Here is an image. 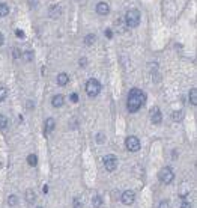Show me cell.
I'll list each match as a JSON object with an SVG mask.
<instances>
[{"instance_id":"3","label":"cell","mask_w":197,"mask_h":208,"mask_svg":"<svg viewBox=\"0 0 197 208\" xmlns=\"http://www.w3.org/2000/svg\"><path fill=\"white\" fill-rule=\"evenodd\" d=\"M86 92H87L89 97H97L99 92H101V83H99L97 79L87 80V83H86Z\"/></svg>"},{"instance_id":"15","label":"cell","mask_w":197,"mask_h":208,"mask_svg":"<svg viewBox=\"0 0 197 208\" xmlns=\"http://www.w3.org/2000/svg\"><path fill=\"white\" fill-rule=\"evenodd\" d=\"M26 201H27L29 204H33V202L36 201V193H35L32 189H29L27 192H26Z\"/></svg>"},{"instance_id":"25","label":"cell","mask_w":197,"mask_h":208,"mask_svg":"<svg viewBox=\"0 0 197 208\" xmlns=\"http://www.w3.org/2000/svg\"><path fill=\"white\" fill-rule=\"evenodd\" d=\"M97 142H98L99 145H102V143L105 142V136H104V133H98V134H97Z\"/></svg>"},{"instance_id":"7","label":"cell","mask_w":197,"mask_h":208,"mask_svg":"<svg viewBox=\"0 0 197 208\" xmlns=\"http://www.w3.org/2000/svg\"><path fill=\"white\" fill-rule=\"evenodd\" d=\"M134 201H136V193H134L132 190H125V192L122 193V202H124L125 205H131Z\"/></svg>"},{"instance_id":"33","label":"cell","mask_w":197,"mask_h":208,"mask_svg":"<svg viewBox=\"0 0 197 208\" xmlns=\"http://www.w3.org/2000/svg\"><path fill=\"white\" fill-rule=\"evenodd\" d=\"M71 101L77 103V101H78V95H77V94H72V95H71Z\"/></svg>"},{"instance_id":"18","label":"cell","mask_w":197,"mask_h":208,"mask_svg":"<svg viewBox=\"0 0 197 208\" xmlns=\"http://www.w3.org/2000/svg\"><path fill=\"white\" fill-rule=\"evenodd\" d=\"M101 205H102V199H101V196H93V198H92V207L99 208Z\"/></svg>"},{"instance_id":"34","label":"cell","mask_w":197,"mask_h":208,"mask_svg":"<svg viewBox=\"0 0 197 208\" xmlns=\"http://www.w3.org/2000/svg\"><path fill=\"white\" fill-rule=\"evenodd\" d=\"M105 35H107V38H112V36H113L112 30H110V29H107V30H105Z\"/></svg>"},{"instance_id":"2","label":"cell","mask_w":197,"mask_h":208,"mask_svg":"<svg viewBox=\"0 0 197 208\" xmlns=\"http://www.w3.org/2000/svg\"><path fill=\"white\" fill-rule=\"evenodd\" d=\"M125 24L128 27H137L140 24V12L137 9H129L125 14Z\"/></svg>"},{"instance_id":"9","label":"cell","mask_w":197,"mask_h":208,"mask_svg":"<svg viewBox=\"0 0 197 208\" xmlns=\"http://www.w3.org/2000/svg\"><path fill=\"white\" fill-rule=\"evenodd\" d=\"M97 12L99 15H107L110 12V6L105 3V2H99L98 5H97Z\"/></svg>"},{"instance_id":"13","label":"cell","mask_w":197,"mask_h":208,"mask_svg":"<svg viewBox=\"0 0 197 208\" xmlns=\"http://www.w3.org/2000/svg\"><path fill=\"white\" fill-rule=\"evenodd\" d=\"M63 103H65V98L63 95H54V97L51 98V104H53V107H62L63 106Z\"/></svg>"},{"instance_id":"21","label":"cell","mask_w":197,"mask_h":208,"mask_svg":"<svg viewBox=\"0 0 197 208\" xmlns=\"http://www.w3.org/2000/svg\"><path fill=\"white\" fill-rule=\"evenodd\" d=\"M17 204H18V198H17L15 194H11V196L8 198V205H9V207H15Z\"/></svg>"},{"instance_id":"35","label":"cell","mask_w":197,"mask_h":208,"mask_svg":"<svg viewBox=\"0 0 197 208\" xmlns=\"http://www.w3.org/2000/svg\"><path fill=\"white\" fill-rule=\"evenodd\" d=\"M3 42H5V38H3V35H2V32H0V47L3 45Z\"/></svg>"},{"instance_id":"20","label":"cell","mask_w":197,"mask_h":208,"mask_svg":"<svg viewBox=\"0 0 197 208\" xmlns=\"http://www.w3.org/2000/svg\"><path fill=\"white\" fill-rule=\"evenodd\" d=\"M95 41H97V36H95L93 33L87 35V36L85 38V44H86V45H92V44H93Z\"/></svg>"},{"instance_id":"6","label":"cell","mask_w":197,"mask_h":208,"mask_svg":"<svg viewBox=\"0 0 197 208\" xmlns=\"http://www.w3.org/2000/svg\"><path fill=\"white\" fill-rule=\"evenodd\" d=\"M104 167H105V170H108V172L116 170V169H117V158H116L114 155H105V157H104Z\"/></svg>"},{"instance_id":"1","label":"cell","mask_w":197,"mask_h":208,"mask_svg":"<svg viewBox=\"0 0 197 208\" xmlns=\"http://www.w3.org/2000/svg\"><path fill=\"white\" fill-rule=\"evenodd\" d=\"M146 101V95L143 94V91L137 89V88H132L128 94V100H127V107L131 113H136L141 109V106L144 104Z\"/></svg>"},{"instance_id":"32","label":"cell","mask_w":197,"mask_h":208,"mask_svg":"<svg viewBox=\"0 0 197 208\" xmlns=\"http://www.w3.org/2000/svg\"><path fill=\"white\" fill-rule=\"evenodd\" d=\"M181 208H191V204L188 201H183L182 204H181Z\"/></svg>"},{"instance_id":"16","label":"cell","mask_w":197,"mask_h":208,"mask_svg":"<svg viewBox=\"0 0 197 208\" xmlns=\"http://www.w3.org/2000/svg\"><path fill=\"white\" fill-rule=\"evenodd\" d=\"M182 118H183V112L182 110H178V112H173V113H171V119H173L175 122L182 121Z\"/></svg>"},{"instance_id":"24","label":"cell","mask_w":197,"mask_h":208,"mask_svg":"<svg viewBox=\"0 0 197 208\" xmlns=\"http://www.w3.org/2000/svg\"><path fill=\"white\" fill-rule=\"evenodd\" d=\"M72 205H74V208H83V202H81L78 198H75V199L72 201Z\"/></svg>"},{"instance_id":"28","label":"cell","mask_w":197,"mask_h":208,"mask_svg":"<svg viewBox=\"0 0 197 208\" xmlns=\"http://www.w3.org/2000/svg\"><path fill=\"white\" fill-rule=\"evenodd\" d=\"M15 35H17L18 38H24V32H23L21 29H17V30H15Z\"/></svg>"},{"instance_id":"22","label":"cell","mask_w":197,"mask_h":208,"mask_svg":"<svg viewBox=\"0 0 197 208\" xmlns=\"http://www.w3.org/2000/svg\"><path fill=\"white\" fill-rule=\"evenodd\" d=\"M8 127V118L5 115H0V130H5Z\"/></svg>"},{"instance_id":"26","label":"cell","mask_w":197,"mask_h":208,"mask_svg":"<svg viewBox=\"0 0 197 208\" xmlns=\"http://www.w3.org/2000/svg\"><path fill=\"white\" fill-rule=\"evenodd\" d=\"M6 95H8V91L5 88H0V101H3L6 98Z\"/></svg>"},{"instance_id":"5","label":"cell","mask_w":197,"mask_h":208,"mask_svg":"<svg viewBox=\"0 0 197 208\" xmlns=\"http://www.w3.org/2000/svg\"><path fill=\"white\" fill-rule=\"evenodd\" d=\"M125 146L129 153H137L140 149V140L136 136H128L127 140H125Z\"/></svg>"},{"instance_id":"12","label":"cell","mask_w":197,"mask_h":208,"mask_svg":"<svg viewBox=\"0 0 197 208\" xmlns=\"http://www.w3.org/2000/svg\"><path fill=\"white\" fill-rule=\"evenodd\" d=\"M56 82L59 86H65V84L69 82V75L66 74V72H60V74H57V79Z\"/></svg>"},{"instance_id":"23","label":"cell","mask_w":197,"mask_h":208,"mask_svg":"<svg viewBox=\"0 0 197 208\" xmlns=\"http://www.w3.org/2000/svg\"><path fill=\"white\" fill-rule=\"evenodd\" d=\"M23 59L26 60V62H30V60H33V51H24L23 53Z\"/></svg>"},{"instance_id":"4","label":"cell","mask_w":197,"mask_h":208,"mask_svg":"<svg viewBox=\"0 0 197 208\" xmlns=\"http://www.w3.org/2000/svg\"><path fill=\"white\" fill-rule=\"evenodd\" d=\"M158 178L161 182H164V184H170L173 178H175V173H173V170H171V167H163L161 170H160V173H158Z\"/></svg>"},{"instance_id":"19","label":"cell","mask_w":197,"mask_h":208,"mask_svg":"<svg viewBox=\"0 0 197 208\" xmlns=\"http://www.w3.org/2000/svg\"><path fill=\"white\" fill-rule=\"evenodd\" d=\"M27 163L30 165V166H36V165H38V157H36L35 154L27 155Z\"/></svg>"},{"instance_id":"27","label":"cell","mask_w":197,"mask_h":208,"mask_svg":"<svg viewBox=\"0 0 197 208\" xmlns=\"http://www.w3.org/2000/svg\"><path fill=\"white\" fill-rule=\"evenodd\" d=\"M26 109H27V110L35 109V103H33V101H27V103H26Z\"/></svg>"},{"instance_id":"8","label":"cell","mask_w":197,"mask_h":208,"mask_svg":"<svg viewBox=\"0 0 197 208\" xmlns=\"http://www.w3.org/2000/svg\"><path fill=\"white\" fill-rule=\"evenodd\" d=\"M151 121L154 122V124H160L161 121H163V116H161V112H160V109L158 107H152L151 109Z\"/></svg>"},{"instance_id":"11","label":"cell","mask_w":197,"mask_h":208,"mask_svg":"<svg viewBox=\"0 0 197 208\" xmlns=\"http://www.w3.org/2000/svg\"><path fill=\"white\" fill-rule=\"evenodd\" d=\"M48 14H50L51 18H57L59 15L62 14V8H60L59 5H51L50 9H48Z\"/></svg>"},{"instance_id":"14","label":"cell","mask_w":197,"mask_h":208,"mask_svg":"<svg viewBox=\"0 0 197 208\" xmlns=\"http://www.w3.org/2000/svg\"><path fill=\"white\" fill-rule=\"evenodd\" d=\"M188 98H190V103H191L193 106H197V89L196 88H193V89L190 91Z\"/></svg>"},{"instance_id":"17","label":"cell","mask_w":197,"mask_h":208,"mask_svg":"<svg viewBox=\"0 0 197 208\" xmlns=\"http://www.w3.org/2000/svg\"><path fill=\"white\" fill-rule=\"evenodd\" d=\"M9 14V6L6 3H0V17H6Z\"/></svg>"},{"instance_id":"10","label":"cell","mask_w":197,"mask_h":208,"mask_svg":"<svg viewBox=\"0 0 197 208\" xmlns=\"http://www.w3.org/2000/svg\"><path fill=\"white\" fill-rule=\"evenodd\" d=\"M54 128H56V121H54L53 118H47V119H45V133H47V134H48V133H53Z\"/></svg>"},{"instance_id":"36","label":"cell","mask_w":197,"mask_h":208,"mask_svg":"<svg viewBox=\"0 0 197 208\" xmlns=\"http://www.w3.org/2000/svg\"><path fill=\"white\" fill-rule=\"evenodd\" d=\"M42 192H44V193H48V186H44V187H42Z\"/></svg>"},{"instance_id":"29","label":"cell","mask_w":197,"mask_h":208,"mask_svg":"<svg viewBox=\"0 0 197 208\" xmlns=\"http://www.w3.org/2000/svg\"><path fill=\"white\" fill-rule=\"evenodd\" d=\"M160 208H169V201H166V199L161 201L160 202Z\"/></svg>"},{"instance_id":"30","label":"cell","mask_w":197,"mask_h":208,"mask_svg":"<svg viewBox=\"0 0 197 208\" xmlns=\"http://www.w3.org/2000/svg\"><path fill=\"white\" fill-rule=\"evenodd\" d=\"M78 63H80V67H83V68H85L86 65H87V60H86L85 57H81V59L78 60Z\"/></svg>"},{"instance_id":"38","label":"cell","mask_w":197,"mask_h":208,"mask_svg":"<svg viewBox=\"0 0 197 208\" xmlns=\"http://www.w3.org/2000/svg\"><path fill=\"white\" fill-rule=\"evenodd\" d=\"M38 208H42V207H38Z\"/></svg>"},{"instance_id":"31","label":"cell","mask_w":197,"mask_h":208,"mask_svg":"<svg viewBox=\"0 0 197 208\" xmlns=\"http://www.w3.org/2000/svg\"><path fill=\"white\" fill-rule=\"evenodd\" d=\"M14 57H15V59H18V57H21V51H20L18 48H14Z\"/></svg>"},{"instance_id":"37","label":"cell","mask_w":197,"mask_h":208,"mask_svg":"<svg viewBox=\"0 0 197 208\" xmlns=\"http://www.w3.org/2000/svg\"><path fill=\"white\" fill-rule=\"evenodd\" d=\"M176 153H178V151H173V154H171V157H173V158H176V157H178V154Z\"/></svg>"}]
</instances>
